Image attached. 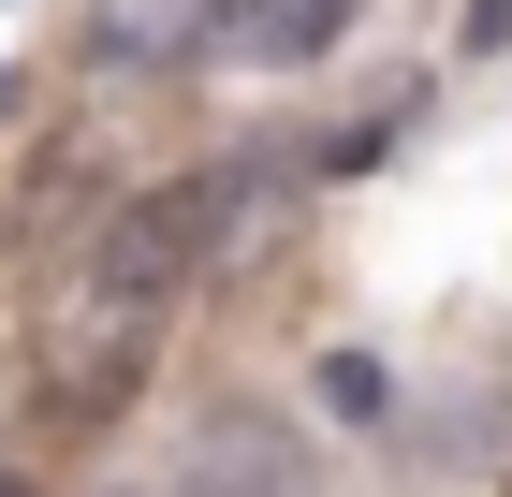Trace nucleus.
<instances>
[{"instance_id":"obj_2","label":"nucleus","mask_w":512,"mask_h":497,"mask_svg":"<svg viewBox=\"0 0 512 497\" xmlns=\"http://www.w3.org/2000/svg\"><path fill=\"white\" fill-rule=\"evenodd\" d=\"M220 30H235V59L293 74V59H322V44L352 30V0H220Z\"/></svg>"},{"instance_id":"obj_6","label":"nucleus","mask_w":512,"mask_h":497,"mask_svg":"<svg viewBox=\"0 0 512 497\" xmlns=\"http://www.w3.org/2000/svg\"><path fill=\"white\" fill-rule=\"evenodd\" d=\"M147 497H191V483H147Z\"/></svg>"},{"instance_id":"obj_4","label":"nucleus","mask_w":512,"mask_h":497,"mask_svg":"<svg viewBox=\"0 0 512 497\" xmlns=\"http://www.w3.org/2000/svg\"><path fill=\"white\" fill-rule=\"evenodd\" d=\"M235 497H308V483H293V468H264V483H235Z\"/></svg>"},{"instance_id":"obj_5","label":"nucleus","mask_w":512,"mask_h":497,"mask_svg":"<svg viewBox=\"0 0 512 497\" xmlns=\"http://www.w3.org/2000/svg\"><path fill=\"white\" fill-rule=\"evenodd\" d=\"M0 497H30V483H15V468H0Z\"/></svg>"},{"instance_id":"obj_1","label":"nucleus","mask_w":512,"mask_h":497,"mask_svg":"<svg viewBox=\"0 0 512 497\" xmlns=\"http://www.w3.org/2000/svg\"><path fill=\"white\" fill-rule=\"evenodd\" d=\"M191 278H205V191L118 205V220L59 264V293H44V337H30L44 351V410H59V424H103L161 366V322H176Z\"/></svg>"},{"instance_id":"obj_3","label":"nucleus","mask_w":512,"mask_h":497,"mask_svg":"<svg viewBox=\"0 0 512 497\" xmlns=\"http://www.w3.org/2000/svg\"><path fill=\"white\" fill-rule=\"evenodd\" d=\"M205 44V0H103V59L118 74H176Z\"/></svg>"}]
</instances>
